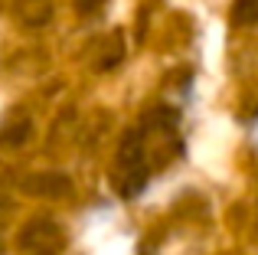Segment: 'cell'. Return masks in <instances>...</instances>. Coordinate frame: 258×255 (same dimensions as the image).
<instances>
[{"label": "cell", "mask_w": 258, "mask_h": 255, "mask_svg": "<svg viewBox=\"0 0 258 255\" xmlns=\"http://www.w3.org/2000/svg\"><path fill=\"white\" fill-rule=\"evenodd\" d=\"M66 242V229L49 216H36L20 229V249L26 255H59Z\"/></svg>", "instance_id": "1"}, {"label": "cell", "mask_w": 258, "mask_h": 255, "mask_svg": "<svg viewBox=\"0 0 258 255\" xmlns=\"http://www.w3.org/2000/svg\"><path fill=\"white\" fill-rule=\"evenodd\" d=\"M69 186L72 183L66 173H36V177H30L23 183V190L33 193V197H66Z\"/></svg>", "instance_id": "2"}, {"label": "cell", "mask_w": 258, "mask_h": 255, "mask_svg": "<svg viewBox=\"0 0 258 255\" xmlns=\"http://www.w3.org/2000/svg\"><path fill=\"white\" fill-rule=\"evenodd\" d=\"M49 0H17V13L23 23L30 26H43L46 20H49Z\"/></svg>", "instance_id": "3"}, {"label": "cell", "mask_w": 258, "mask_h": 255, "mask_svg": "<svg viewBox=\"0 0 258 255\" xmlns=\"http://www.w3.org/2000/svg\"><path fill=\"white\" fill-rule=\"evenodd\" d=\"M232 23L235 26H255L258 23V0H235L232 4Z\"/></svg>", "instance_id": "4"}, {"label": "cell", "mask_w": 258, "mask_h": 255, "mask_svg": "<svg viewBox=\"0 0 258 255\" xmlns=\"http://www.w3.org/2000/svg\"><path fill=\"white\" fill-rule=\"evenodd\" d=\"M118 157H121V164H131V167L141 160V134H138V131H127V134H124Z\"/></svg>", "instance_id": "5"}, {"label": "cell", "mask_w": 258, "mask_h": 255, "mask_svg": "<svg viewBox=\"0 0 258 255\" xmlns=\"http://www.w3.org/2000/svg\"><path fill=\"white\" fill-rule=\"evenodd\" d=\"M144 183H147V170L144 167H134V170L127 173V183L121 186V193H124V197H138V193L144 190Z\"/></svg>", "instance_id": "6"}, {"label": "cell", "mask_w": 258, "mask_h": 255, "mask_svg": "<svg viewBox=\"0 0 258 255\" xmlns=\"http://www.w3.org/2000/svg\"><path fill=\"white\" fill-rule=\"evenodd\" d=\"M30 128H33L30 118H20L17 124H10V128L4 131V141H7V144H23V141L30 138Z\"/></svg>", "instance_id": "7"}, {"label": "cell", "mask_w": 258, "mask_h": 255, "mask_svg": "<svg viewBox=\"0 0 258 255\" xmlns=\"http://www.w3.org/2000/svg\"><path fill=\"white\" fill-rule=\"evenodd\" d=\"M101 4H105V0H76V10L79 13H95Z\"/></svg>", "instance_id": "8"}]
</instances>
